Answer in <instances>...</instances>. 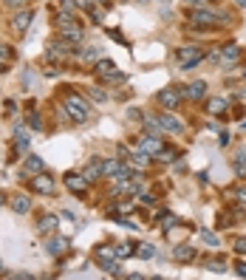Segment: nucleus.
I'll use <instances>...</instances> for the list:
<instances>
[{
	"label": "nucleus",
	"mask_w": 246,
	"mask_h": 280,
	"mask_svg": "<svg viewBox=\"0 0 246 280\" xmlns=\"http://www.w3.org/2000/svg\"><path fill=\"white\" fill-rule=\"evenodd\" d=\"M65 116H68L71 122H77V125L88 122L91 105L82 97H77V94H68V97H65Z\"/></svg>",
	"instance_id": "f257e3e1"
},
{
	"label": "nucleus",
	"mask_w": 246,
	"mask_h": 280,
	"mask_svg": "<svg viewBox=\"0 0 246 280\" xmlns=\"http://www.w3.org/2000/svg\"><path fill=\"white\" fill-rule=\"evenodd\" d=\"M207 60V54L201 48H193V45H184V48H178L176 51V62L181 68H195V65H201Z\"/></svg>",
	"instance_id": "f03ea898"
},
{
	"label": "nucleus",
	"mask_w": 246,
	"mask_h": 280,
	"mask_svg": "<svg viewBox=\"0 0 246 280\" xmlns=\"http://www.w3.org/2000/svg\"><path fill=\"white\" fill-rule=\"evenodd\" d=\"M181 97H184V91L176 88V85H170V88H161V91L156 94V102L164 108V111H173V108H178Z\"/></svg>",
	"instance_id": "7ed1b4c3"
},
{
	"label": "nucleus",
	"mask_w": 246,
	"mask_h": 280,
	"mask_svg": "<svg viewBox=\"0 0 246 280\" xmlns=\"http://www.w3.org/2000/svg\"><path fill=\"white\" fill-rule=\"evenodd\" d=\"M190 20H193V26L210 28V26H218L224 17H221V14H215V11H210V9H204V6H195V9L190 11Z\"/></svg>",
	"instance_id": "20e7f679"
},
{
	"label": "nucleus",
	"mask_w": 246,
	"mask_h": 280,
	"mask_svg": "<svg viewBox=\"0 0 246 280\" xmlns=\"http://www.w3.org/2000/svg\"><path fill=\"white\" fill-rule=\"evenodd\" d=\"M31 190H34V193H45V195H51L54 190H57V184H54V178H48L45 173H37L34 178H31Z\"/></svg>",
	"instance_id": "39448f33"
},
{
	"label": "nucleus",
	"mask_w": 246,
	"mask_h": 280,
	"mask_svg": "<svg viewBox=\"0 0 246 280\" xmlns=\"http://www.w3.org/2000/svg\"><path fill=\"white\" fill-rule=\"evenodd\" d=\"M31 20H34V11H31V9H23V11H17V14L11 17V28L23 34V31H26V28L31 26Z\"/></svg>",
	"instance_id": "423d86ee"
},
{
	"label": "nucleus",
	"mask_w": 246,
	"mask_h": 280,
	"mask_svg": "<svg viewBox=\"0 0 246 280\" xmlns=\"http://www.w3.org/2000/svg\"><path fill=\"white\" fill-rule=\"evenodd\" d=\"M65 187H68L71 193L82 195L85 190H88V178H85V175H77V173H68L65 175Z\"/></svg>",
	"instance_id": "0eeeda50"
},
{
	"label": "nucleus",
	"mask_w": 246,
	"mask_h": 280,
	"mask_svg": "<svg viewBox=\"0 0 246 280\" xmlns=\"http://www.w3.org/2000/svg\"><path fill=\"white\" fill-rule=\"evenodd\" d=\"M139 147L144 150V153H150V156H156L158 150H161V141H158L156 133H144V136L139 139Z\"/></svg>",
	"instance_id": "6e6552de"
},
{
	"label": "nucleus",
	"mask_w": 246,
	"mask_h": 280,
	"mask_svg": "<svg viewBox=\"0 0 246 280\" xmlns=\"http://www.w3.org/2000/svg\"><path fill=\"white\" fill-rule=\"evenodd\" d=\"M156 119H158V125H161L164 131H170V133H181V122H178L176 116L170 114V111H164V114L156 116Z\"/></svg>",
	"instance_id": "1a4fd4ad"
},
{
	"label": "nucleus",
	"mask_w": 246,
	"mask_h": 280,
	"mask_svg": "<svg viewBox=\"0 0 246 280\" xmlns=\"http://www.w3.org/2000/svg\"><path fill=\"white\" fill-rule=\"evenodd\" d=\"M9 207L14 212H17V215H26L28 210H31V198H28V195H11V201H9Z\"/></svg>",
	"instance_id": "9d476101"
},
{
	"label": "nucleus",
	"mask_w": 246,
	"mask_h": 280,
	"mask_svg": "<svg viewBox=\"0 0 246 280\" xmlns=\"http://www.w3.org/2000/svg\"><path fill=\"white\" fill-rule=\"evenodd\" d=\"M173 261H178V263H190V261H195V246H187V244L176 246V249H173Z\"/></svg>",
	"instance_id": "9b49d317"
},
{
	"label": "nucleus",
	"mask_w": 246,
	"mask_h": 280,
	"mask_svg": "<svg viewBox=\"0 0 246 280\" xmlns=\"http://www.w3.org/2000/svg\"><path fill=\"white\" fill-rule=\"evenodd\" d=\"M238 60H241V48H238V45H227V48L221 51V65H224V68L235 65Z\"/></svg>",
	"instance_id": "f8f14e48"
},
{
	"label": "nucleus",
	"mask_w": 246,
	"mask_h": 280,
	"mask_svg": "<svg viewBox=\"0 0 246 280\" xmlns=\"http://www.w3.org/2000/svg\"><path fill=\"white\" fill-rule=\"evenodd\" d=\"M184 97L195 99V102H198V99H204V97H207V82H204V79L190 82V85H187V91H184Z\"/></svg>",
	"instance_id": "ddd939ff"
},
{
	"label": "nucleus",
	"mask_w": 246,
	"mask_h": 280,
	"mask_svg": "<svg viewBox=\"0 0 246 280\" xmlns=\"http://www.w3.org/2000/svg\"><path fill=\"white\" fill-rule=\"evenodd\" d=\"M60 34L65 37V40H71V43H82V28H79L77 23H65V26H60Z\"/></svg>",
	"instance_id": "4468645a"
},
{
	"label": "nucleus",
	"mask_w": 246,
	"mask_h": 280,
	"mask_svg": "<svg viewBox=\"0 0 246 280\" xmlns=\"http://www.w3.org/2000/svg\"><path fill=\"white\" fill-rule=\"evenodd\" d=\"M14 150H17V153H26V150H28V133H26L23 125L14 128Z\"/></svg>",
	"instance_id": "2eb2a0df"
},
{
	"label": "nucleus",
	"mask_w": 246,
	"mask_h": 280,
	"mask_svg": "<svg viewBox=\"0 0 246 280\" xmlns=\"http://www.w3.org/2000/svg\"><path fill=\"white\" fill-rule=\"evenodd\" d=\"M54 229H57V218H54V215H40V221H37V232H40V235H51Z\"/></svg>",
	"instance_id": "dca6fc26"
},
{
	"label": "nucleus",
	"mask_w": 246,
	"mask_h": 280,
	"mask_svg": "<svg viewBox=\"0 0 246 280\" xmlns=\"http://www.w3.org/2000/svg\"><path fill=\"white\" fill-rule=\"evenodd\" d=\"M114 71H116V62L114 60H99L97 65H94V74H97V77H102V79H108Z\"/></svg>",
	"instance_id": "f3484780"
},
{
	"label": "nucleus",
	"mask_w": 246,
	"mask_h": 280,
	"mask_svg": "<svg viewBox=\"0 0 246 280\" xmlns=\"http://www.w3.org/2000/svg\"><path fill=\"white\" fill-rule=\"evenodd\" d=\"M227 111V99L224 97H212V99H207V114H224Z\"/></svg>",
	"instance_id": "a211bd4d"
},
{
	"label": "nucleus",
	"mask_w": 246,
	"mask_h": 280,
	"mask_svg": "<svg viewBox=\"0 0 246 280\" xmlns=\"http://www.w3.org/2000/svg\"><path fill=\"white\" fill-rule=\"evenodd\" d=\"M23 170L37 175V173H43V170H45V164H43V158H40V156H28L26 164H23Z\"/></svg>",
	"instance_id": "6ab92c4d"
},
{
	"label": "nucleus",
	"mask_w": 246,
	"mask_h": 280,
	"mask_svg": "<svg viewBox=\"0 0 246 280\" xmlns=\"http://www.w3.org/2000/svg\"><path fill=\"white\" fill-rule=\"evenodd\" d=\"M94 258L97 261H111V258H116V246H97L94 249Z\"/></svg>",
	"instance_id": "aec40b11"
},
{
	"label": "nucleus",
	"mask_w": 246,
	"mask_h": 280,
	"mask_svg": "<svg viewBox=\"0 0 246 280\" xmlns=\"http://www.w3.org/2000/svg\"><path fill=\"white\" fill-rule=\"evenodd\" d=\"M176 156H178V153H176L173 147H161V150H158V153H156L153 158H156V161H161V164H170V161H173Z\"/></svg>",
	"instance_id": "412c9836"
},
{
	"label": "nucleus",
	"mask_w": 246,
	"mask_h": 280,
	"mask_svg": "<svg viewBox=\"0 0 246 280\" xmlns=\"http://www.w3.org/2000/svg\"><path fill=\"white\" fill-rule=\"evenodd\" d=\"M85 178H88V181H94V178H99V175H102V161H91L88 167H85Z\"/></svg>",
	"instance_id": "4be33fe9"
},
{
	"label": "nucleus",
	"mask_w": 246,
	"mask_h": 280,
	"mask_svg": "<svg viewBox=\"0 0 246 280\" xmlns=\"http://www.w3.org/2000/svg\"><path fill=\"white\" fill-rule=\"evenodd\" d=\"M136 255H139L141 261H150V258H156V246H153V244H139Z\"/></svg>",
	"instance_id": "5701e85b"
},
{
	"label": "nucleus",
	"mask_w": 246,
	"mask_h": 280,
	"mask_svg": "<svg viewBox=\"0 0 246 280\" xmlns=\"http://www.w3.org/2000/svg\"><path fill=\"white\" fill-rule=\"evenodd\" d=\"M65 246H68V241H65V238H51L48 252H51V255H60V252H65Z\"/></svg>",
	"instance_id": "b1692460"
},
{
	"label": "nucleus",
	"mask_w": 246,
	"mask_h": 280,
	"mask_svg": "<svg viewBox=\"0 0 246 280\" xmlns=\"http://www.w3.org/2000/svg\"><path fill=\"white\" fill-rule=\"evenodd\" d=\"M235 173L238 175H246V150H241L235 156Z\"/></svg>",
	"instance_id": "393cba45"
},
{
	"label": "nucleus",
	"mask_w": 246,
	"mask_h": 280,
	"mask_svg": "<svg viewBox=\"0 0 246 280\" xmlns=\"http://www.w3.org/2000/svg\"><path fill=\"white\" fill-rule=\"evenodd\" d=\"M150 153H144L141 147H136V153H133V164H139V167H147L150 164Z\"/></svg>",
	"instance_id": "a878e982"
},
{
	"label": "nucleus",
	"mask_w": 246,
	"mask_h": 280,
	"mask_svg": "<svg viewBox=\"0 0 246 280\" xmlns=\"http://www.w3.org/2000/svg\"><path fill=\"white\" fill-rule=\"evenodd\" d=\"M99 266H102V272H108V275H119V272H122V266L116 261H99Z\"/></svg>",
	"instance_id": "bb28decb"
},
{
	"label": "nucleus",
	"mask_w": 246,
	"mask_h": 280,
	"mask_svg": "<svg viewBox=\"0 0 246 280\" xmlns=\"http://www.w3.org/2000/svg\"><path fill=\"white\" fill-rule=\"evenodd\" d=\"M130 252H133L130 244H116V258H127Z\"/></svg>",
	"instance_id": "cd10ccee"
},
{
	"label": "nucleus",
	"mask_w": 246,
	"mask_h": 280,
	"mask_svg": "<svg viewBox=\"0 0 246 280\" xmlns=\"http://www.w3.org/2000/svg\"><path fill=\"white\" fill-rule=\"evenodd\" d=\"M11 57H14V51H11V48H9L6 43H0V60L6 62V60H11Z\"/></svg>",
	"instance_id": "c85d7f7f"
},
{
	"label": "nucleus",
	"mask_w": 246,
	"mask_h": 280,
	"mask_svg": "<svg viewBox=\"0 0 246 280\" xmlns=\"http://www.w3.org/2000/svg\"><path fill=\"white\" fill-rule=\"evenodd\" d=\"M207 269H210V272H218V275H221V272H227V263H221V261H210V263H207Z\"/></svg>",
	"instance_id": "c756f323"
},
{
	"label": "nucleus",
	"mask_w": 246,
	"mask_h": 280,
	"mask_svg": "<svg viewBox=\"0 0 246 280\" xmlns=\"http://www.w3.org/2000/svg\"><path fill=\"white\" fill-rule=\"evenodd\" d=\"M88 94L97 99V102H105V99H108V94H105V91H99V88H88Z\"/></svg>",
	"instance_id": "7c9ffc66"
},
{
	"label": "nucleus",
	"mask_w": 246,
	"mask_h": 280,
	"mask_svg": "<svg viewBox=\"0 0 246 280\" xmlns=\"http://www.w3.org/2000/svg\"><path fill=\"white\" fill-rule=\"evenodd\" d=\"M232 246H235L238 255H246V238H235V244H232Z\"/></svg>",
	"instance_id": "2f4dec72"
},
{
	"label": "nucleus",
	"mask_w": 246,
	"mask_h": 280,
	"mask_svg": "<svg viewBox=\"0 0 246 280\" xmlns=\"http://www.w3.org/2000/svg\"><path fill=\"white\" fill-rule=\"evenodd\" d=\"M201 241H207L210 246H215V244H218V238L212 235V232H207V229H201Z\"/></svg>",
	"instance_id": "473e14b6"
},
{
	"label": "nucleus",
	"mask_w": 246,
	"mask_h": 280,
	"mask_svg": "<svg viewBox=\"0 0 246 280\" xmlns=\"http://www.w3.org/2000/svg\"><path fill=\"white\" fill-rule=\"evenodd\" d=\"M97 57H99L97 48H82V60H97Z\"/></svg>",
	"instance_id": "72a5a7b5"
},
{
	"label": "nucleus",
	"mask_w": 246,
	"mask_h": 280,
	"mask_svg": "<svg viewBox=\"0 0 246 280\" xmlns=\"http://www.w3.org/2000/svg\"><path fill=\"white\" fill-rule=\"evenodd\" d=\"M60 6L65 11H74V9H77V0H60Z\"/></svg>",
	"instance_id": "f704fd0d"
},
{
	"label": "nucleus",
	"mask_w": 246,
	"mask_h": 280,
	"mask_svg": "<svg viewBox=\"0 0 246 280\" xmlns=\"http://www.w3.org/2000/svg\"><path fill=\"white\" fill-rule=\"evenodd\" d=\"M6 6H11V9H20V6H26L28 0H3Z\"/></svg>",
	"instance_id": "c9c22d12"
},
{
	"label": "nucleus",
	"mask_w": 246,
	"mask_h": 280,
	"mask_svg": "<svg viewBox=\"0 0 246 280\" xmlns=\"http://www.w3.org/2000/svg\"><path fill=\"white\" fill-rule=\"evenodd\" d=\"M119 224L127 227V229H136V221H133V218H119Z\"/></svg>",
	"instance_id": "e433bc0d"
},
{
	"label": "nucleus",
	"mask_w": 246,
	"mask_h": 280,
	"mask_svg": "<svg viewBox=\"0 0 246 280\" xmlns=\"http://www.w3.org/2000/svg\"><path fill=\"white\" fill-rule=\"evenodd\" d=\"M235 272H238V278H246V263L241 261V263H238V266H235Z\"/></svg>",
	"instance_id": "4c0bfd02"
},
{
	"label": "nucleus",
	"mask_w": 246,
	"mask_h": 280,
	"mask_svg": "<svg viewBox=\"0 0 246 280\" xmlns=\"http://www.w3.org/2000/svg\"><path fill=\"white\" fill-rule=\"evenodd\" d=\"M218 144H221V147H224V144H229V133H227V131L218 136Z\"/></svg>",
	"instance_id": "58836bf2"
},
{
	"label": "nucleus",
	"mask_w": 246,
	"mask_h": 280,
	"mask_svg": "<svg viewBox=\"0 0 246 280\" xmlns=\"http://www.w3.org/2000/svg\"><path fill=\"white\" fill-rule=\"evenodd\" d=\"M31 128H34V131H40V116H37V114H31Z\"/></svg>",
	"instance_id": "ea45409f"
},
{
	"label": "nucleus",
	"mask_w": 246,
	"mask_h": 280,
	"mask_svg": "<svg viewBox=\"0 0 246 280\" xmlns=\"http://www.w3.org/2000/svg\"><path fill=\"white\" fill-rule=\"evenodd\" d=\"M238 204H241V207H246V190H241V193H238Z\"/></svg>",
	"instance_id": "a19ab883"
},
{
	"label": "nucleus",
	"mask_w": 246,
	"mask_h": 280,
	"mask_svg": "<svg viewBox=\"0 0 246 280\" xmlns=\"http://www.w3.org/2000/svg\"><path fill=\"white\" fill-rule=\"evenodd\" d=\"M187 3H193V6H207V0H187Z\"/></svg>",
	"instance_id": "79ce46f5"
},
{
	"label": "nucleus",
	"mask_w": 246,
	"mask_h": 280,
	"mask_svg": "<svg viewBox=\"0 0 246 280\" xmlns=\"http://www.w3.org/2000/svg\"><path fill=\"white\" fill-rule=\"evenodd\" d=\"M3 71H6V65H3V60H0V74H3Z\"/></svg>",
	"instance_id": "37998d69"
},
{
	"label": "nucleus",
	"mask_w": 246,
	"mask_h": 280,
	"mask_svg": "<svg viewBox=\"0 0 246 280\" xmlns=\"http://www.w3.org/2000/svg\"><path fill=\"white\" fill-rule=\"evenodd\" d=\"M241 99H246V88H244V91H241Z\"/></svg>",
	"instance_id": "c03bdc74"
},
{
	"label": "nucleus",
	"mask_w": 246,
	"mask_h": 280,
	"mask_svg": "<svg viewBox=\"0 0 246 280\" xmlns=\"http://www.w3.org/2000/svg\"><path fill=\"white\" fill-rule=\"evenodd\" d=\"M238 6H246V0H238Z\"/></svg>",
	"instance_id": "a18cd8bd"
},
{
	"label": "nucleus",
	"mask_w": 246,
	"mask_h": 280,
	"mask_svg": "<svg viewBox=\"0 0 246 280\" xmlns=\"http://www.w3.org/2000/svg\"><path fill=\"white\" fill-rule=\"evenodd\" d=\"M0 204H3V195H0Z\"/></svg>",
	"instance_id": "49530a36"
},
{
	"label": "nucleus",
	"mask_w": 246,
	"mask_h": 280,
	"mask_svg": "<svg viewBox=\"0 0 246 280\" xmlns=\"http://www.w3.org/2000/svg\"><path fill=\"white\" fill-rule=\"evenodd\" d=\"M99 3H108V0H99Z\"/></svg>",
	"instance_id": "de8ad7c7"
},
{
	"label": "nucleus",
	"mask_w": 246,
	"mask_h": 280,
	"mask_svg": "<svg viewBox=\"0 0 246 280\" xmlns=\"http://www.w3.org/2000/svg\"><path fill=\"white\" fill-rule=\"evenodd\" d=\"M0 269H3V263H0Z\"/></svg>",
	"instance_id": "09e8293b"
}]
</instances>
